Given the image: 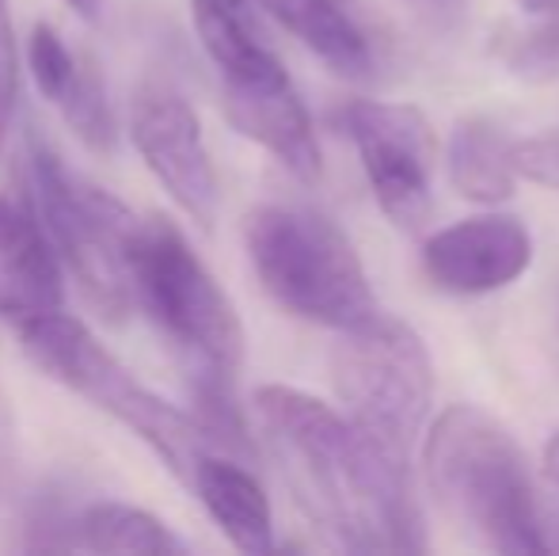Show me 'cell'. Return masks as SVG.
<instances>
[{"label": "cell", "mask_w": 559, "mask_h": 556, "mask_svg": "<svg viewBox=\"0 0 559 556\" xmlns=\"http://www.w3.org/2000/svg\"><path fill=\"white\" fill-rule=\"evenodd\" d=\"M255 412L309 522L346 553H423L412 465L346 412L294 386L255 389Z\"/></svg>", "instance_id": "cell-1"}, {"label": "cell", "mask_w": 559, "mask_h": 556, "mask_svg": "<svg viewBox=\"0 0 559 556\" xmlns=\"http://www.w3.org/2000/svg\"><path fill=\"white\" fill-rule=\"evenodd\" d=\"M430 496L461 534L495 553H548L537 484L518 438L491 412L453 404L435 419L423 446Z\"/></svg>", "instance_id": "cell-2"}, {"label": "cell", "mask_w": 559, "mask_h": 556, "mask_svg": "<svg viewBox=\"0 0 559 556\" xmlns=\"http://www.w3.org/2000/svg\"><path fill=\"white\" fill-rule=\"evenodd\" d=\"M133 301L179 351L191 393L233 389L243 366V324L222 282L168 217H141L130 248Z\"/></svg>", "instance_id": "cell-3"}, {"label": "cell", "mask_w": 559, "mask_h": 556, "mask_svg": "<svg viewBox=\"0 0 559 556\" xmlns=\"http://www.w3.org/2000/svg\"><path fill=\"white\" fill-rule=\"evenodd\" d=\"M243 245L259 286L289 317L350 332L381 312L354 245L320 210L263 202L243 217Z\"/></svg>", "instance_id": "cell-4"}, {"label": "cell", "mask_w": 559, "mask_h": 556, "mask_svg": "<svg viewBox=\"0 0 559 556\" xmlns=\"http://www.w3.org/2000/svg\"><path fill=\"white\" fill-rule=\"evenodd\" d=\"M15 335H20L23 355L46 378H53L69 393L84 397L99 412H107L122 427H130L164 461V469L191 488L199 461L214 450V442L202 430V423L194 419V412H179L176 404H168L148 386H141L111 351L81 320L69 317L66 309L27 320V324L15 328Z\"/></svg>", "instance_id": "cell-5"}, {"label": "cell", "mask_w": 559, "mask_h": 556, "mask_svg": "<svg viewBox=\"0 0 559 556\" xmlns=\"http://www.w3.org/2000/svg\"><path fill=\"white\" fill-rule=\"evenodd\" d=\"M191 12L202 50L222 76L228 122L243 138L263 145L294 179L317 184L324 176V156L312 130V115L278 54L259 43L240 4L191 0Z\"/></svg>", "instance_id": "cell-6"}, {"label": "cell", "mask_w": 559, "mask_h": 556, "mask_svg": "<svg viewBox=\"0 0 559 556\" xmlns=\"http://www.w3.org/2000/svg\"><path fill=\"white\" fill-rule=\"evenodd\" d=\"M27 176L66 271L81 282L88 305L107 324H122L138 309L130 248L141 217L111 191L69 168L66 156L38 134L27 149Z\"/></svg>", "instance_id": "cell-7"}, {"label": "cell", "mask_w": 559, "mask_h": 556, "mask_svg": "<svg viewBox=\"0 0 559 556\" xmlns=\"http://www.w3.org/2000/svg\"><path fill=\"white\" fill-rule=\"evenodd\" d=\"M328 366L346 416L392 453L412 458L435 404V363L419 332L377 312L366 324L338 332Z\"/></svg>", "instance_id": "cell-8"}, {"label": "cell", "mask_w": 559, "mask_h": 556, "mask_svg": "<svg viewBox=\"0 0 559 556\" xmlns=\"http://www.w3.org/2000/svg\"><path fill=\"white\" fill-rule=\"evenodd\" d=\"M381 214L400 233H423L435 214V130L419 107L354 99L338 111Z\"/></svg>", "instance_id": "cell-9"}, {"label": "cell", "mask_w": 559, "mask_h": 556, "mask_svg": "<svg viewBox=\"0 0 559 556\" xmlns=\"http://www.w3.org/2000/svg\"><path fill=\"white\" fill-rule=\"evenodd\" d=\"M130 138L156 184L202 229L222 214V184L194 107L171 84L145 81L130 99Z\"/></svg>", "instance_id": "cell-10"}, {"label": "cell", "mask_w": 559, "mask_h": 556, "mask_svg": "<svg viewBox=\"0 0 559 556\" xmlns=\"http://www.w3.org/2000/svg\"><path fill=\"white\" fill-rule=\"evenodd\" d=\"M61 252L43 222L35 191H0V320L12 328L66 309Z\"/></svg>", "instance_id": "cell-11"}, {"label": "cell", "mask_w": 559, "mask_h": 556, "mask_svg": "<svg viewBox=\"0 0 559 556\" xmlns=\"http://www.w3.org/2000/svg\"><path fill=\"white\" fill-rule=\"evenodd\" d=\"M533 263V237L510 214H476L438 229L423 248V271L445 294H491L522 279Z\"/></svg>", "instance_id": "cell-12"}, {"label": "cell", "mask_w": 559, "mask_h": 556, "mask_svg": "<svg viewBox=\"0 0 559 556\" xmlns=\"http://www.w3.org/2000/svg\"><path fill=\"white\" fill-rule=\"evenodd\" d=\"M191 488L233 549L248 556H263L274 549L271 496L240 458H225V450H210L194 469Z\"/></svg>", "instance_id": "cell-13"}, {"label": "cell", "mask_w": 559, "mask_h": 556, "mask_svg": "<svg viewBox=\"0 0 559 556\" xmlns=\"http://www.w3.org/2000/svg\"><path fill=\"white\" fill-rule=\"evenodd\" d=\"M514 145L518 141L502 134V127H495L491 119H461L445 145V171L453 191L479 206L510 202L522 179Z\"/></svg>", "instance_id": "cell-14"}, {"label": "cell", "mask_w": 559, "mask_h": 556, "mask_svg": "<svg viewBox=\"0 0 559 556\" xmlns=\"http://www.w3.org/2000/svg\"><path fill=\"white\" fill-rule=\"evenodd\" d=\"M271 20H278L305 50H312L332 73L346 81H366L373 73V54L361 27L338 8V0H255Z\"/></svg>", "instance_id": "cell-15"}, {"label": "cell", "mask_w": 559, "mask_h": 556, "mask_svg": "<svg viewBox=\"0 0 559 556\" xmlns=\"http://www.w3.org/2000/svg\"><path fill=\"white\" fill-rule=\"evenodd\" d=\"M73 549L171 556L183 553L187 545L153 511L118 504V499H96V504L73 511Z\"/></svg>", "instance_id": "cell-16"}, {"label": "cell", "mask_w": 559, "mask_h": 556, "mask_svg": "<svg viewBox=\"0 0 559 556\" xmlns=\"http://www.w3.org/2000/svg\"><path fill=\"white\" fill-rule=\"evenodd\" d=\"M58 111L61 119L69 122L76 138L84 141V149L92 153L107 156L118 141V127H115V107H111V96H107V84H104V73L99 66L81 54L76 58V73L69 81L66 96L58 99Z\"/></svg>", "instance_id": "cell-17"}, {"label": "cell", "mask_w": 559, "mask_h": 556, "mask_svg": "<svg viewBox=\"0 0 559 556\" xmlns=\"http://www.w3.org/2000/svg\"><path fill=\"white\" fill-rule=\"evenodd\" d=\"M76 58L66 46V38L50 27V23H38L27 38V66H31V76H35V88L43 92L50 104H58L66 96L69 81L76 73Z\"/></svg>", "instance_id": "cell-18"}, {"label": "cell", "mask_w": 559, "mask_h": 556, "mask_svg": "<svg viewBox=\"0 0 559 556\" xmlns=\"http://www.w3.org/2000/svg\"><path fill=\"white\" fill-rule=\"evenodd\" d=\"M502 61H507V69L518 81H530V84L559 81V12H556V20L518 35L514 43L502 50Z\"/></svg>", "instance_id": "cell-19"}, {"label": "cell", "mask_w": 559, "mask_h": 556, "mask_svg": "<svg viewBox=\"0 0 559 556\" xmlns=\"http://www.w3.org/2000/svg\"><path fill=\"white\" fill-rule=\"evenodd\" d=\"M20 111V38H15L12 0H0V149L12 134Z\"/></svg>", "instance_id": "cell-20"}, {"label": "cell", "mask_w": 559, "mask_h": 556, "mask_svg": "<svg viewBox=\"0 0 559 556\" xmlns=\"http://www.w3.org/2000/svg\"><path fill=\"white\" fill-rule=\"evenodd\" d=\"M518 176L559 191V134H537L514 145Z\"/></svg>", "instance_id": "cell-21"}, {"label": "cell", "mask_w": 559, "mask_h": 556, "mask_svg": "<svg viewBox=\"0 0 559 556\" xmlns=\"http://www.w3.org/2000/svg\"><path fill=\"white\" fill-rule=\"evenodd\" d=\"M404 4L412 8L427 27L445 31V35H453V31L468 20V0H404Z\"/></svg>", "instance_id": "cell-22"}, {"label": "cell", "mask_w": 559, "mask_h": 556, "mask_svg": "<svg viewBox=\"0 0 559 556\" xmlns=\"http://www.w3.org/2000/svg\"><path fill=\"white\" fill-rule=\"evenodd\" d=\"M66 4L88 23H99V12H104V0H66Z\"/></svg>", "instance_id": "cell-23"}, {"label": "cell", "mask_w": 559, "mask_h": 556, "mask_svg": "<svg viewBox=\"0 0 559 556\" xmlns=\"http://www.w3.org/2000/svg\"><path fill=\"white\" fill-rule=\"evenodd\" d=\"M518 4L525 8V12H533V15H548V12H559V0H518Z\"/></svg>", "instance_id": "cell-24"}, {"label": "cell", "mask_w": 559, "mask_h": 556, "mask_svg": "<svg viewBox=\"0 0 559 556\" xmlns=\"http://www.w3.org/2000/svg\"><path fill=\"white\" fill-rule=\"evenodd\" d=\"M4 423H8V416H4V401H0V430H4Z\"/></svg>", "instance_id": "cell-25"}, {"label": "cell", "mask_w": 559, "mask_h": 556, "mask_svg": "<svg viewBox=\"0 0 559 556\" xmlns=\"http://www.w3.org/2000/svg\"><path fill=\"white\" fill-rule=\"evenodd\" d=\"M228 4H240V8H243V4H248V0H228Z\"/></svg>", "instance_id": "cell-26"}]
</instances>
